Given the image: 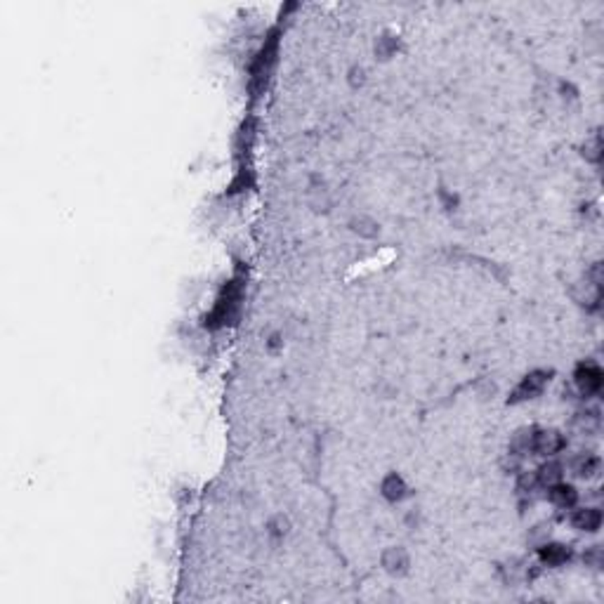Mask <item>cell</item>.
Here are the masks:
<instances>
[{
	"mask_svg": "<svg viewBox=\"0 0 604 604\" xmlns=\"http://www.w3.org/2000/svg\"><path fill=\"white\" fill-rule=\"evenodd\" d=\"M600 151H602V142H600V135L593 137V144L586 149V158H590V161H600Z\"/></svg>",
	"mask_w": 604,
	"mask_h": 604,
	"instance_id": "13",
	"label": "cell"
},
{
	"mask_svg": "<svg viewBox=\"0 0 604 604\" xmlns=\"http://www.w3.org/2000/svg\"><path fill=\"white\" fill-rule=\"evenodd\" d=\"M276 55H278V31H271L260 52L255 55L253 64H250V92H253V97H260L267 90V83L276 64Z\"/></svg>",
	"mask_w": 604,
	"mask_h": 604,
	"instance_id": "2",
	"label": "cell"
},
{
	"mask_svg": "<svg viewBox=\"0 0 604 604\" xmlns=\"http://www.w3.org/2000/svg\"><path fill=\"white\" fill-rule=\"evenodd\" d=\"M562 465L560 463H546L543 468H539V473H536V484H541V487H553V484L562 482Z\"/></svg>",
	"mask_w": 604,
	"mask_h": 604,
	"instance_id": "11",
	"label": "cell"
},
{
	"mask_svg": "<svg viewBox=\"0 0 604 604\" xmlns=\"http://www.w3.org/2000/svg\"><path fill=\"white\" fill-rule=\"evenodd\" d=\"M600 473V458L597 456H583L574 463V475L581 480H593Z\"/></svg>",
	"mask_w": 604,
	"mask_h": 604,
	"instance_id": "12",
	"label": "cell"
},
{
	"mask_svg": "<svg viewBox=\"0 0 604 604\" xmlns=\"http://www.w3.org/2000/svg\"><path fill=\"white\" fill-rule=\"evenodd\" d=\"M574 380H576V385H579L581 394L595 397L602 390L604 373H602V368L597 366L595 361H583V364H579V368H576Z\"/></svg>",
	"mask_w": 604,
	"mask_h": 604,
	"instance_id": "5",
	"label": "cell"
},
{
	"mask_svg": "<svg viewBox=\"0 0 604 604\" xmlns=\"http://www.w3.org/2000/svg\"><path fill=\"white\" fill-rule=\"evenodd\" d=\"M380 489H383V496L387 501H401L404 496H406V484H404L399 475H387Z\"/></svg>",
	"mask_w": 604,
	"mask_h": 604,
	"instance_id": "10",
	"label": "cell"
},
{
	"mask_svg": "<svg viewBox=\"0 0 604 604\" xmlns=\"http://www.w3.org/2000/svg\"><path fill=\"white\" fill-rule=\"evenodd\" d=\"M572 524H574V529H579V531H588V534H595V531L602 527V513H600L597 508L576 510V513L572 515Z\"/></svg>",
	"mask_w": 604,
	"mask_h": 604,
	"instance_id": "7",
	"label": "cell"
},
{
	"mask_svg": "<svg viewBox=\"0 0 604 604\" xmlns=\"http://www.w3.org/2000/svg\"><path fill=\"white\" fill-rule=\"evenodd\" d=\"M548 383H550V373H548V371H534V373H529V375L524 378V380L513 390V394H510L508 404H520V401L534 399V397H539L543 390H546Z\"/></svg>",
	"mask_w": 604,
	"mask_h": 604,
	"instance_id": "3",
	"label": "cell"
},
{
	"mask_svg": "<svg viewBox=\"0 0 604 604\" xmlns=\"http://www.w3.org/2000/svg\"><path fill=\"white\" fill-rule=\"evenodd\" d=\"M241 300H243V281L241 278H231L227 286L222 288L215 307L203 316V326L217 330L222 326L234 323L238 314H241Z\"/></svg>",
	"mask_w": 604,
	"mask_h": 604,
	"instance_id": "1",
	"label": "cell"
},
{
	"mask_svg": "<svg viewBox=\"0 0 604 604\" xmlns=\"http://www.w3.org/2000/svg\"><path fill=\"white\" fill-rule=\"evenodd\" d=\"M567 446V439L557 430H539L529 437V451L536 456H555Z\"/></svg>",
	"mask_w": 604,
	"mask_h": 604,
	"instance_id": "4",
	"label": "cell"
},
{
	"mask_svg": "<svg viewBox=\"0 0 604 604\" xmlns=\"http://www.w3.org/2000/svg\"><path fill=\"white\" fill-rule=\"evenodd\" d=\"M548 499L560 508H574L576 501H579V494L572 484H564V482H557L553 487H548Z\"/></svg>",
	"mask_w": 604,
	"mask_h": 604,
	"instance_id": "8",
	"label": "cell"
},
{
	"mask_svg": "<svg viewBox=\"0 0 604 604\" xmlns=\"http://www.w3.org/2000/svg\"><path fill=\"white\" fill-rule=\"evenodd\" d=\"M539 560L546 567H562V564L572 560V548L562 546V543H546V546L539 548Z\"/></svg>",
	"mask_w": 604,
	"mask_h": 604,
	"instance_id": "6",
	"label": "cell"
},
{
	"mask_svg": "<svg viewBox=\"0 0 604 604\" xmlns=\"http://www.w3.org/2000/svg\"><path fill=\"white\" fill-rule=\"evenodd\" d=\"M586 562H588V564H593L595 569L600 567V564H602V548H600V546H595L593 550H590V553L586 555Z\"/></svg>",
	"mask_w": 604,
	"mask_h": 604,
	"instance_id": "14",
	"label": "cell"
},
{
	"mask_svg": "<svg viewBox=\"0 0 604 604\" xmlns=\"http://www.w3.org/2000/svg\"><path fill=\"white\" fill-rule=\"evenodd\" d=\"M383 564H385V569H387V572L404 574V572H406V567H409V557H406V553H404L401 548H390L387 553H385V557H383Z\"/></svg>",
	"mask_w": 604,
	"mask_h": 604,
	"instance_id": "9",
	"label": "cell"
}]
</instances>
